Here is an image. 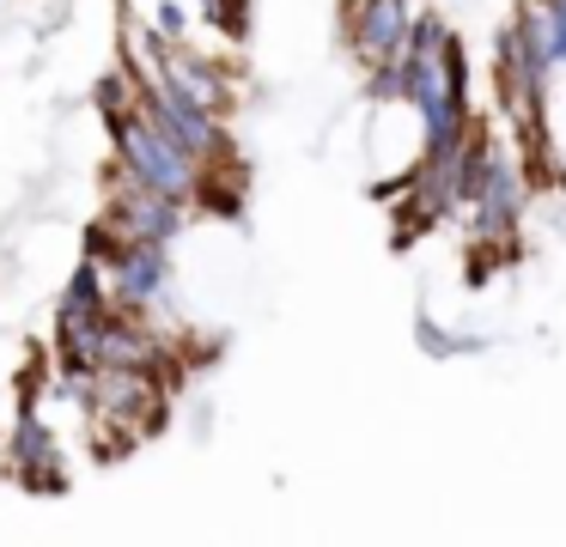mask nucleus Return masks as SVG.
I'll return each mask as SVG.
<instances>
[{
    "instance_id": "f257e3e1",
    "label": "nucleus",
    "mask_w": 566,
    "mask_h": 547,
    "mask_svg": "<svg viewBox=\"0 0 566 547\" xmlns=\"http://www.w3.org/2000/svg\"><path fill=\"white\" fill-rule=\"evenodd\" d=\"M98 219L116 231V238H135V243H177L189 231V219H196V207L177 201V194H159L147 189V182L123 177V170H111L104 177V207Z\"/></svg>"
}]
</instances>
